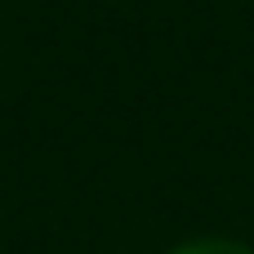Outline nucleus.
<instances>
[{
  "instance_id": "nucleus-1",
  "label": "nucleus",
  "mask_w": 254,
  "mask_h": 254,
  "mask_svg": "<svg viewBox=\"0 0 254 254\" xmlns=\"http://www.w3.org/2000/svg\"><path fill=\"white\" fill-rule=\"evenodd\" d=\"M170 254H254V250L241 246V241H228V237H201V241H188Z\"/></svg>"
}]
</instances>
